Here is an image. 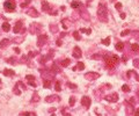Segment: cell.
<instances>
[{"mask_svg": "<svg viewBox=\"0 0 139 116\" xmlns=\"http://www.w3.org/2000/svg\"><path fill=\"white\" fill-rule=\"evenodd\" d=\"M48 41V36L46 35H39L38 36V41H37V45L38 47H42V45H44L45 44V42Z\"/></svg>", "mask_w": 139, "mask_h": 116, "instance_id": "obj_7", "label": "cell"}, {"mask_svg": "<svg viewBox=\"0 0 139 116\" xmlns=\"http://www.w3.org/2000/svg\"><path fill=\"white\" fill-rule=\"evenodd\" d=\"M118 94L117 93H112V94H109L106 96V100L109 101V102H117L118 101Z\"/></svg>", "mask_w": 139, "mask_h": 116, "instance_id": "obj_6", "label": "cell"}, {"mask_svg": "<svg viewBox=\"0 0 139 116\" xmlns=\"http://www.w3.org/2000/svg\"><path fill=\"white\" fill-rule=\"evenodd\" d=\"M42 9L44 12H48V13H50V14H57V12H52L51 11V8H50V5H49V2L46 1V0H43L42 1Z\"/></svg>", "mask_w": 139, "mask_h": 116, "instance_id": "obj_4", "label": "cell"}, {"mask_svg": "<svg viewBox=\"0 0 139 116\" xmlns=\"http://www.w3.org/2000/svg\"><path fill=\"white\" fill-rule=\"evenodd\" d=\"M131 50L134 51V52H139V45L137 43H133V44L131 45Z\"/></svg>", "mask_w": 139, "mask_h": 116, "instance_id": "obj_22", "label": "cell"}, {"mask_svg": "<svg viewBox=\"0 0 139 116\" xmlns=\"http://www.w3.org/2000/svg\"><path fill=\"white\" fill-rule=\"evenodd\" d=\"M122 60H123L124 63H126V60H128V57H126V56H123V57H122Z\"/></svg>", "mask_w": 139, "mask_h": 116, "instance_id": "obj_38", "label": "cell"}, {"mask_svg": "<svg viewBox=\"0 0 139 116\" xmlns=\"http://www.w3.org/2000/svg\"><path fill=\"white\" fill-rule=\"evenodd\" d=\"M2 88V83H1V80H0V90Z\"/></svg>", "mask_w": 139, "mask_h": 116, "instance_id": "obj_42", "label": "cell"}, {"mask_svg": "<svg viewBox=\"0 0 139 116\" xmlns=\"http://www.w3.org/2000/svg\"><path fill=\"white\" fill-rule=\"evenodd\" d=\"M21 115H30V116H35L36 115V114H35V113H28V111H23V113H21Z\"/></svg>", "mask_w": 139, "mask_h": 116, "instance_id": "obj_33", "label": "cell"}, {"mask_svg": "<svg viewBox=\"0 0 139 116\" xmlns=\"http://www.w3.org/2000/svg\"><path fill=\"white\" fill-rule=\"evenodd\" d=\"M2 29H4L5 32H9V29H11V25H9L7 21L4 22V23H2Z\"/></svg>", "mask_w": 139, "mask_h": 116, "instance_id": "obj_19", "label": "cell"}, {"mask_svg": "<svg viewBox=\"0 0 139 116\" xmlns=\"http://www.w3.org/2000/svg\"><path fill=\"white\" fill-rule=\"evenodd\" d=\"M122 91H123V92H125V93H129V92H130V87H129L128 85H123V86H122Z\"/></svg>", "mask_w": 139, "mask_h": 116, "instance_id": "obj_25", "label": "cell"}, {"mask_svg": "<svg viewBox=\"0 0 139 116\" xmlns=\"http://www.w3.org/2000/svg\"><path fill=\"white\" fill-rule=\"evenodd\" d=\"M115 7H116V9H117V11H121V9H122V7H123V5H122L121 2H117V4L115 5Z\"/></svg>", "mask_w": 139, "mask_h": 116, "instance_id": "obj_30", "label": "cell"}, {"mask_svg": "<svg viewBox=\"0 0 139 116\" xmlns=\"http://www.w3.org/2000/svg\"><path fill=\"white\" fill-rule=\"evenodd\" d=\"M69 103H70V106H74V103H75V98L74 96H71V98H70Z\"/></svg>", "mask_w": 139, "mask_h": 116, "instance_id": "obj_28", "label": "cell"}, {"mask_svg": "<svg viewBox=\"0 0 139 116\" xmlns=\"http://www.w3.org/2000/svg\"><path fill=\"white\" fill-rule=\"evenodd\" d=\"M54 90L57 92H60L62 91V86H60V81H56V85H54Z\"/></svg>", "mask_w": 139, "mask_h": 116, "instance_id": "obj_23", "label": "cell"}, {"mask_svg": "<svg viewBox=\"0 0 139 116\" xmlns=\"http://www.w3.org/2000/svg\"><path fill=\"white\" fill-rule=\"evenodd\" d=\"M2 73H4V75H6V77H13V75L15 74V73H14V71L11 70V69H5Z\"/></svg>", "mask_w": 139, "mask_h": 116, "instance_id": "obj_14", "label": "cell"}, {"mask_svg": "<svg viewBox=\"0 0 139 116\" xmlns=\"http://www.w3.org/2000/svg\"><path fill=\"white\" fill-rule=\"evenodd\" d=\"M73 37H74V38L77 40V41H79V40L81 38V37H80V34H79V32H78V30L73 33Z\"/></svg>", "mask_w": 139, "mask_h": 116, "instance_id": "obj_26", "label": "cell"}, {"mask_svg": "<svg viewBox=\"0 0 139 116\" xmlns=\"http://www.w3.org/2000/svg\"><path fill=\"white\" fill-rule=\"evenodd\" d=\"M28 4H30V0H26V1H24V2H22V4H21L20 6H21L22 8H24V7H26V6H27Z\"/></svg>", "mask_w": 139, "mask_h": 116, "instance_id": "obj_31", "label": "cell"}, {"mask_svg": "<svg viewBox=\"0 0 139 116\" xmlns=\"http://www.w3.org/2000/svg\"><path fill=\"white\" fill-rule=\"evenodd\" d=\"M4 7H5V9L7 12H13L15 9V1H13V0H7L5 1V4H4Z\"/></svg>", "mask_w": 139, "mask_h": 116, "instance_id": "obj_3", "label": "cell"}, {"mask_svg": "<svg viewBox=\"0 0 139 116\" xmlns=\"http://www.w3.org/2000/svg\"><path fill=\"white\" fill-rule=\"evenodd\" d=\"M82 6V2L81 1H78V0H73L72 2H71V7L72 8H79Z\"/></svg>", "mask_w": 139, "mask_h": 116, "instance_id": "obj_12", "label": "cell"}, {"mask_svg": "<svg viewBox=\"0 0 139 116\" xmlns=\"http://www.w3.org/2000/svg\"><path fill=\"white\" fill-rule=\"evenodd\" d=\"M119 62V57L116 55H106L104 56V63H106V67L108 69H114Z\"/></svg>", "mask_w": 139, "mask_h": 116, "instance_id": "obj_1", "label": "cell"}, {"mask_svg": "<svg viewBox=\"0 0 139 116\" xmlns=\"http://www.w3.org/2000/svg\"><path fill=\"white\" fill-rule=\"evenodd\" d=\"M102 44H104V45H109L110 44V37H107V38H104V40H102Z\"/></svg>", "mask_w": 139, "mask_h": 116, "instance_id": "obj_24", "label": "cell"}, {"mask_svg": "<svg viewBox=\"0 0 139 116\" xmlns=\"http://www.w3.org/2000/svg\"><path fill=\"white\" fill-rule=\"evenodd\" d=\"M70 63H71V60H70L69 58H66V59H64V60L60 63V65H62L63 67H66V66H69L70 65Z\"/></svg>", "mask_w": 139, "mask_h": 116, "instance_id": "obj_21", "label": "cell"}, {"mask_svg": "<svg viewBox=\"0 0 139 116\" xmlns=\"http://www.w3.org/2000/svg\"><path fill=\"white\" fill-rule=\"evenodd\" d=\"M133 65H134V67H139V59L133 60Z\"/></svg>", "mask_w": 139, "mask_h": 116, "instance_id": "obj_36", "label": "cell"}, {"mask_svg": "<svg viewBox=\"0 0 139 116\" xmlns=\"http://www.w3.org/2000/svg\"><path fill=\"white\" fill-rule=\"evenodd\" d=\"M138 95H139V91H138Z\"/></svg>", "mask_w": 139, "mask_h": 116, "instance_id": "obj_43", "label": "cell"}, {"mask_svg": "<svg viewBox=\"0 0 139 116\" xmlns=\"http://www.w3.org/2000/svg\"><path fill=\"white\" fill-rule=\"evenodd\" d=\"M8 44H9V40H8V38H4V40H1V41H0V49L6 48Z\"/></svg>", "mask_w": 139, "mask_h": 116, "instance_id": "obj_13", "label": "cell"}, {"mask_svg": "<svg viewBox=\"0 0 139 116\" xmlns=\"http://www.w3.org/2000/svg\"><path fill=\"white\" fill-rule=\"evenodd\" d=\"M62 44H63V43H62V40H57V45H58V47H60Z\"/></svg>", "mask_w": 139, "mask_h": 116, "instance_id": "obj_37", "label": "cell"}, {"mask_svg": "<svg viewBox=\"0 0 139 116\" xmlns=\"http://www.w3.org/2000/svg\"><path fill=\"white\" fill-rule=\"evenodd\" d=\"M26 79H27L28 81H34V80H35V77H34V75H30V74H28L27 77H26Z\"/></svg>", "mask_w": 139, "mask_h": 116, "instance_id": "obj_29", "label": "cell"}, {"mask_svg": "<svg viewBox=\"0 0 139 116\" xmlns=\"http://www.w3.org/2000/svg\"><path fill=\"white\" fill-rule=\"evenodd\" d=\"M115 48H116V50H117V51H123L124 43L123 42H117V43H116V45H115Z\"/></svg>", "mask_w": 139, "mask_h": 116, "instance_id": "obj_18", "label": "cell"}, {"mask_svg": "<svg viewBox=\"0 0 139 116\" xmlns=\"http://www.w3.org/2000/svg\"><path fill=\"white\" fill-rule=\"evenodd\" d=\"M67 87H70V88H73V90H75L77 88V85H74V84H71V83H67Z\"/></svg>", "mask_w": 139, "mask_h": 116, "instance_id": "obj_32", "label": "cell"}, {"mask_svg": "<svg viewBox=\"0 0 139 116\" xmlns=\"http://www.w3.org/2000/svg\"><path fill=\"white\" fill-rule=\"evenodd\" d=\"M129 33H130V30H129V29H126V30H123V32L121 33V36H125V35H129Z\"/></svg>", "mask_w": 139, "mask_h": 116, "instance_id": "obj_34", "label": "cell"}, {"mask_svg": "<svg viewBox=\"0 0 139 116\" xmlns=\"http://www.w3.org/2000/svg\"><path fill=\"white\" fill-rule=\"evenodd\" d=\"M100 77V74L96 73V72H88V73L85 74V78L89 81H93V80H96L97 78Z\"/></svg>", "mask_w": 139, "mask_h": 116, "instance_id": "obj_5", "label": "cell"}, {"mask_svg": "<svg viewBox=\"0 0 139 116\" xmlns=\"http://www.w3.org/2000/svg\"><path fill=\"white\" fill-rule=\"evenodd\" d=\"M134 114H136V115H139V108L136 110V113H134Z\"/></svg>", "mask_w": 139, "mask_h": 116, "instance_id": "obj_41", "label": "cell"}, {"mask_svg": "<svg viewBox=\"0 0 139 116\" xmlns=\"http://www.w3.org/2000/svg\"><path fill=\"white\" fill-rule=\"evenodd\" d=\"M43 86H44V88H49V87L51 86V80L44 79L43 80Z\"/></svg>", "mask_w": 139, "mask_h": 116, "instance_id": "obj_20", "label": "cell"}, {"mask_svg": "<svg viewBox=\"0 0 139 116\" xmlns=\"http://www.w3.org/2000/svg\"><path fill=\"white\" fill-rule=\"evenodd\" d=\"M80 32H81V33H86L87 35H89V34L92 33V29H86V28H81Z\"/></svg>", "mask_w": 139, "mask_h": 116, "instance_id": "obj_27", "label": "cell"}, {"mask_svg": "<svg viewBox=\"0 0 139 116\" xmlns=\"http://www.w3.org/2000/svg\"><path fill=\"white\" fill-rule=\"evenodd\" d=\"M97 17H99V20L101 22L108 21V9L103 2L99 4V7H97Z\"/></svg>", "mask_w": 139, "mask_h": 116, "instance_id": "obj_2", "label": "cell"}, {"mask_svg": "<svg viewBox=\"0 0 139 116\" xmlns=\"http://www.w3.org/2000/svg\"><path fill=\"white\" fill-rule=\"evenodd\" d=\"M17 84H19V85H20V86H21V87H22V90H23V91H24V90H27V87H26V85L23 84L22 81H19Z\"/></svg>", "mask_w": 139, "mask_h": 116, "instance_id": "obj_35", "label": "cell"}, {"mask_svg": "<svg viewBox=\"0 0 139 116\" xmlns=\"http://www.w3.org/2000/svg\"><path fill=\"white\" fill-rule=\"evenodd\" d=\"M72 70H73V71H77V70H80V71H82V70H85V64L82 63V62H79V63L77 64V66H74Z\"/></svg>", "mask_w": 139, "mask_h": 116, "instance_id": "obj_15", "label": "cell"}, {"mask_svg": "<svg viewBox=\"0 0 139 116\" xmlns=\"http://www.w3.org/2000/svg\"><path fill=\"white\" fill-rule=\"evenodd\" d=\"M62 23H63V28H64V29H69L70 26H71V22H70V20H67V19H63V20H62Z\"/></svg>", "mask_w": 139, "mask_h": 116, "instance_id": "obj_17", "label": "cell"}, {"mask_svg": "<svg viewBox=\"0 0 139 116\" xmlns=\"http://www.w3.org/2000/svg\"><path fill=\"white\" fill-rule=\"evenodd\" d=\"M81 105L84 106V107H89L92 105V100L91 98H88V96H82V99H81Z\"/></svg>", "mask_w": 139, "mask_h": 116, "instance_id": "obj_8", "label": "cell"}, {"mask_svg": "<svg viewBox=\"0 0 139 116\" xmlns=\"http://www.w3.org/2000/svg\"><path fill=\"white\" fill-rule=\"evenodd\" d=\"M81 56H82L81 49L79 47H74V49H73V57L77 58V59H79V58H81Z\"/></svg>", "mask_w": 139, "mask_h": 116, "instance_id": "obj_9", "label": "cell"}, {"mask_svg": "<svg viewBox=\"0 0 139 116\" xmlns=\"http://www.w3.org/2000/svg\"><path fill=\"white\" fill-rule=\"evenodd\" d=\"M58 96L57 95H51V96H46L45 98V101L46 102H54V101H58Z\"/></svg>", "mask_w": 139, "mask_h": 116, "instance_id": "obj_16", "label": "cell"}, {"mask_svg": "<svg viewBox=\"0 0 139 116\" xmlns=\"http://www.w3.org/2000/svg\"><path fill=\"white\" fill-rule=\"evenodd\" d=\"M15 52L16 53H20V49H19V48H15Z\"/></svg>", "mask_w": 139, "mask_h": 116, "instance_id": "obj_40", "label": "cell"}, {"mask_svg": "<svg viewBox=\"0 0 139 116\" xmlns=\"http://www.w3.org/2000/svg\"><path fill=\"white\" fill-rule=\"evenodd\" d=\"M111 1H115V0H111Z\"/></svg>", "mask_w": 139, "mask_h": 116, "instance_id": "obj_44", "label": "cell"}, {"mask_svg": "<svg viewBox=\"0 0 139 116\" xmlns=\"http://www.w3.org/2000/svg\"><path fill=\"white\" fill-rule=\"evenodd\" d=\"M27 14L28 15L32 16V17H37L38 16V12L34 8V7H30V8H28L27 9Z\"/></svg>", "mask_w": 139, "mask_h": 116, "instance_id": "obj_10", "label": "cell"}, {"mask_svg": "<svg viewBox=\"0 0 139 116\" xmlns=\"http://www.w3.org/2000/svg\"><path fill=\"white\" fill-rule=\"evenodd\" d=\"M22 29V21H17L15 23V26H14V29H13V32L17 34V33H20Z\"/></svg>", "mask_w": 139, "mask_h": 116, "instance_id": "obj_11", "label": "cell"}, {"mask_svg": "<svg viewBox=\"0 0 139 116\" xmlns=\"http://www.w3.org/2000/svg\"><path fill=\"white\" fill-rule=\"evenodd\" d=\"M125 17H126V15H125V13H121V19H125Z\"/></svg>", "mask_w": 139, "mask_h": 116, "instance_id": "obj_39", "label": "cell"}]
</instances>
